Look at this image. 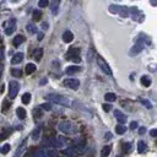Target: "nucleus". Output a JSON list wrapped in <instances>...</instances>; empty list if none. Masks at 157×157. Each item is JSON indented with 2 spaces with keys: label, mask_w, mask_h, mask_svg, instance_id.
<instances>
[{
  "label": "nucleus",
  "mask_w": 157,
  "mask_h": 157,
  "mask_svg": "<svg viewBox=\"0 0 157 157\" xmlns=\"http://www.w3.org/2000/svg\"><path fill=\"white\" fill-rule=\"evenodd\" d=\"M39 108L41 109H44V111H51L52 109V104L48 103V102L47 103H42V104L39 106Z\"/></svg>",
  "instance_id": "34"
},
{
  "label": "nucleus",
  "mask_w": 157,
  "mask_h": 157,
  "mask_svg": "<svg viewBox=\"0 0 157 157\" xmlns=\"http://www.w3.org/2000/svg\"><path fill=\"white\" fill-rule=\"evenodd\" d=\"M46 82H47V80H46V79H43V80H42V82H41V84H42V85H44Z\"/></svg>",
  "instance_id": "49"
},
{
  "label": "nucleus",
  "mask_w": 157,
  "mask_h": 157,
  "mask_svg": "<svg viewBox=\"0 0 157 157\" xmlns=\"http://www.w3.org/2000/svg\"><path fill=\"white\" fill-rule=\"evenodd\" d=\"M150 135H151L152 137H156V136H157V130H156V129H152V130L150 131Z\"/></svg>",
  "instance_id": "42"
},
{
  "label": "nucleus",
  "mask_w": 157,
  "mask_h": 157,
  "mask_svg": "<svg viewBox=\"0 0 157 157\" xmlns=\"http://www.w3.org/2000/svg\"><path fill=\"white\" fill-rule=\"evenodd\" d=\"M41 133H42V128H41V127H37L33 131H32V134H31L32 140H33V141H37V140L39 139V136H41Z\"/></svg>",
  "instance_id": "19"
},
{
  "label": "nucleus",
  "mask_w": 157,
  "mask_h": 157,
  "mask_svg": "<svg viewBox=\"0 0 157 157\" xmlns=\"http://www.w3.org/2000/svg\"><path fill=\"white\" fill-rule=\"evenodd\" d=\"M37 38H38V41H41V39L43 38V33H39V35L37 36Z\"/></svg>",
  "instance_id": "47"
},
{
  "label": "nucleus",
  "mask_w": 157,
  "mask_h": 157,
  "mask_svg": "<svg viewBox=\"0 0 157 157\" xmlns=\"http://www.w3.org/2000/svg\"><path fill=\"white\" fill-rule=\"evenodd\" d=\"M7 108H9V101H4V103H3V111L6 112Z\"/></svg>",
  "instance_id": "41"
},
{
  "label": "nucleus",
  "mask_w": 157,
  "mask_h": 157,
  "mask_svg": "<svg viewBox=\"0 0 157 157\" xmlns=\"http://www.w3.org/2000/svg\"><path fill=\"white\" fill-rule=\"evenodd\" d=\"M23 59V53L19 52V53H16L14 56H12V59H11V63L15 65V64H20Z\"/></svg>",
  "instance_id": "20"
},
{
  "label": "nucleus",
  "mask_w": 157,
  "mask_h": 157,
  "mask_svg": "<svg viewBox=\"0 0 157 157\" xmlns=\"http://www.w3.org/2000/svg\"><path fill=\"white\" fill-rule=\"evenodd\" d=\"M143 49H144V42L141 39H139L137 42L134 44V47L130 49V52H129V54L131 55V56H134V55H137L139 53H141L143 52Z\"/></svg>",
  "instance_id": "8"
},
{
  "label": "nucleus",
  "mask_w": 157,
  "mask_h": 157,
  "mask_svg": "<svg viewBox=\"0 0 157 157\" xmlns=\"http://www.w3.org/2000/svg\"><path fill=\"white\" fill-rule=\"evenodd\" d=\"M131 150V144L130 143H124L123 144V152H129Z\"/></svg>",
  "instance_id": "36"
},
{
  "label": "nucleus",
  "mask_w": 157,
  "mask_h": 157,
  "mask_svg": "<svg viewBox=\"0 0 157 157\" xmlns=\"http://www.w3.org/2000/svg\"><path fill=\"white\" fill-rule=\"evenodd\" d=\"M1 71H3V67L0 65V76H1Z\"/></svg>",
  "instance_id": "50"
},
{
  "label": "nucleus",
  "mask_w": 157,
  "mask_h": 157,
  "mask_svg": "<svg viewBox=\"0 0 157 157\" xmlns=\"http://www.w3.org/2000/svg\"><path fill=\"white\" fill-rule=\"evenodd\" d=\"M137 128V122H131L130 123V129L131 130H135Z\"/></svg>",
  "instance_id": "40"
},
{
  "label": "nucleus",
  "mask_w": 157,
  "mask_h": 157,
  "mask_svg": "<svg viewBox=\"0 0 157 157\" xmlns=\"http://www.w3.org/2000/svg\"><path fill=\"white\" fill-rule=\"evenodd\" d=\"M97 64H98V67L102 69V71H103L104 74H107V75H109V76L112 75V70H111V68H109V65L107 64V61L103 59V58L97 56Z\"/></svg>",
  "instance_id": "5"
},
{
  "label": "nucleus",
  "mask_w": 157,
  "mask_h": 157,
  "mask_svg": "<svg viewBox=\"0 0 157 157\" xmlns=\"http://www.w3.org/2000/svg\"><path fill=\"white\" fill-rule=\"evenodd\" d=\"M26 148H27V139H25L21 143V145L19 146V148L16 150V152H15V156H14V157H21V156L23 155V152L26 151Z\"/></svg>",
  "instance_id": "11"
},
{
  "label": "nucleus",
  "mask_w": 157,
  "mask_h": 157,
  "mask_svg": "<svg viewBox=\"0 0 157 157\" xmlns=\"http://www.w3.org/2000/svg\"><path fill=\"white\" fill-rule=\"evenodd\" d=\"M67 59L68 60H72L75 63H80V49L77 48H71L70 51L67 53Z\"/></svg>",
  "instance_id": "3"
},
{
  "label": "nucleus",
  "mask_w": 157,
  "mask_h": 157,
  "mask_svg": "<svg viewBox=\"0 0 157 157\" xmlns=\"http://www.w3.org/2000/svg\"><path fill=\"white\" fill-rule=\"evenodd\" d=\"M16 114H17V117L20 119L26 118V111H25V108H22V107H19V108L16 109Z\"/></svg>",
  "instance_id": "26"
},
{
  "label": "nucleus",
  "mask_w": 157,
  "mask_h": 157,
  "mask_svg": "<svg viewBox=\"0 0 157 157\" xmlns=\"http://www.w3.org/2000/svg\"><path fill=\"white\" fill-rule=\"evenodd\" d=\"M33 56H35V59L37 61H39L41 59H42V56H43V49L42 48H37L35 53H33Z\"/></svg>",
  "instance_id": "22"
},
{
  "label": "nucleus",
  "mask_w": 157,
  "mask_h": 157,
  "mask_svg": "<svg viewBox=\"0 0 157 157\" xmlns=\"http://www.w3.org/2000/svg\"><path fill=\"white\" fill-rule=\"evenodd\" d=\"M117 157H123V156H117Z\"/></svg>",
  "instance_id": "51"
},
{
  "label": "nucleus",
  "mask_w": 157,
  "mask_h": 157,
  "mask_svg": "<svg viewBox=\"0 0 157 157\" xmlns=\"http://www.w3.org/2000/svg\"><path fill=\"white\" fill-rule=\"evenodd\" d=\"M104 139H107V140H109V139H112V134H111V133H107V134L104 135Z\"/></svg>",
  "instance_id": "45"
},
{
  "label": "nucleus",
  "mask_w": 157,
  "mask_h": 157,
  "mask_svg": "<svg viewBox=\"0 0 157 157\" xmlns=\"http://www.w3.org/2000/svg\"><path fill=\"white\" fill-rule=\"evenodd\" d=\"M48 5H49L48 0H39V3H38V6L39 7H47Z\"/></svg>",
  "instance_id": "38"
},
{
  "label": "nucleus",
  "mask_w": 157,
  "mask_h": 157,
  "mask_svg": "<svg viewBox=\"0 0 157 157\" xmlns=\"http://www.w3.org/2000/svg\"><path fill=\"white\" fill-rule=\"evenodd\" d=\"M60 1H61V0H51V4H49V6H51V10H52L53 15H56L58 14Z\"/></svg>",
  "instance_id": "13"
},
{
  "label": "nucleus",
  "mask_w": 157,
  "mask_h": 157,
  "mask_svg": "<svg viewBox=\"0 0 157 157\" xmlns=\"http://www.w3.org/2000/svg\"><path fill=\"white\" fill-rule=\"evenodd\" d=\"M19 90H20V85H19L17 81H10L9 82V97L11 100L17 96Z\"/></svg>",
  "instance_id": "4"
},
{
  "label": "nucleus",
  "mask_w": 157,
  "mask_h": 157,
  "mask_svg": "<svg viewBox=\"0 0 157 157\" xmlns=\"http://www.w3.org/2000/svg\"><path fill=\"white\" fill-rule=\"evenodd\" d=\"M80 71H81V68L77 67V65H71V67H68L65 69V72H67L68 75H74V74L80 72Z\"/></svg>",
  "instance_id": "14"
},
{
  "label": "nucleus",
  "mask_w": 157,
  "mask_h": 157,
  "mask_svg": "<svg viewBox=\"0 0 157 157\" xmlns=\"http://www.w3.org/2000/svg\"><path fill=\"white\" fill-rule=\"evenodd\" d=\"M42 28H43V30H47V28H48V23L43 22V23H42Z\"/></svg>",
  "instance_id": "46"
},
{
  "label": "nucleus",
  "mask_w": 157,
  "mask_h": 157,
  "mask_svg": "<svg viewBox=\"0 0 157 157\" xmlns=\"http://www.w3.org/2000/svg\"><path fill=\"white\" fill-rule=\"evenodd\" d=\"M139 101H140V103H141V104H144L146 108H148V109L152 108V104H151V102L148 101V100H145V98H140Z\"/></svg>",
  "instance_id": "30"
},
{
  "label": "nucleus",
  "mask_w": 157,
  "mask_h": 157,
  "mask_svg": "<svg viewBox=\"0 0 157 157\" xmlns=\"http://www.w3.org/2000/svg\"><path fill=\"white\" fill-rule=\"evenodd\" d=\"M41 16H42V14H41L39 10H35V11H33V20H35V21H39Z\"/></svg>",
  "instance_id": "37"
},
{
  "label": "nucleus",
  "mask_w": 157,
  "mask_h": 157,
  "mask_svg": "<svg viewBox=\"0 0 157 157\" xmlns=\"http://www.w3.org/2000/svg\"><path fill=\"white\" fill-rule=\"evenodd\" d=\"M114 117L117 118V120H118L119 124L127 123V115L124 114L122 111H119V109H115V111H114Z\"/></svg>",
  "instance_id": "12"
},
{
  "label": "nucleus",
  "mask_w": 157,
  "mask_h": 157,
  "mask_svg": "<svg viewBox=\"0 0 157 157\" xmlns=\"http://www.w3.org/2000/svg\"><path fill=\"white\" fill-rule=\"evenodd\" d=\"M145 133H146V128L143 127V128H140V129H139V134H140V135H144Z\"/></svg>",
  "instance_id": "43"
},
{
  "label": "nucleus",
  "mask_w": 157,
  "mask_h": 157,
  "mask_svg": "<svg viewBox=\"0 0 157 157\" xmlns=\"http://www.w3.org/2000/svg\"><path fill=\"white\" fill-rule=\"evenodd\" d=\"M46 153L48 157H58V152L55 150H53V148H48V150H46Z\"/></svg>",
  "instance_id": "32"
},
{
  "label": "nucleus",
  "mask_w": 157,
  "mask_h": 157,
  "mask_svg": "<svg viewBox=\"0 0 157 157\" xmlns=\"http://www.w3.org/2000/svg\"><path fill=\"white\" fill-rule=\"evenodd\" d=\"M47 100L52 101L56 104H60V106H65V107H69L70 106V100L68 97H65L63 95H58V93H49L46 96Z\"/></svg>",
  "instance_id": "1"
},
{
  "label": "nucleus",
  "mask_w": 157,
  "mask_h": 157,
  "mask_svg": "<svg viewBox=\"0 0 157 157\" xmlns=\"http://www.w3.org/2000/svg\"><path fill=\"white\" fill-rule=\"evenodd\" d=\"M31 102V93L30 92H26L22 95V103L23 104H28Z\"/></svg>",
  "instance_id": "28"
},
{
  "label": "nucleus",
  "mask_w": 157,
  "mask_h": 157,
  "mask_svg": "<svg viewBox=\"0 0 157 157\" xmlns=\"http://www.w3.org/2000/svg\"><path fill=\"white\" fill-rule=\"evenodd\" d=\"M10 147H11V146H10L9 144H5V145H4L1 148H0V152H1V153H4V155H6L7 152L10 151Z\"/></svg>",
  "instance_id": "33"
},
{
  "label": "nucleus",
  "mask_w": 157,
  "mask_h": 157,
  "mask_svg": "<svg viewBox=\"0 0 157 157\" xmlns=\"http://www.w3.org/2000/svg\"><path fill=\"white\" fill-rule=\"evenodd\" d=\"M26 30H27V32H30L31 35L36 33V31H37V30H36V26H35L33 23H28L27 26H26Z\"/></svg>",
  "instance_id": "31"
},
{
  "label": "nucleus",
  "mask_w": 157,
  "mask_h": 157,
  "mask_svg": "<svg viewBox=\"0 0 157 157\" xmlns=\"http://www.w3.org/2000/svg\"><path fill=\"white\" fill-rule=\"evenodd\" d=\"M102 107H103V109H104V112H109V111L112 109V106H111L109 103H104V104H103Z\"/></svg>",
  "instance_id": "39"
},
{
  "label": "nucleus",
  "mask_w": 157,
  "mask_h": 157,
  "mask_svg": "<svg viewBox=\"0 0 157 157\" xmlns=\"http://www.w3.org/2000/svg\"><path fill=\"white\" fill-rule=\"evenodd\" d=\"M15 28H16V22H15V20H11V21L9 22V26H7L6 30H5V33H6L7 36L12 35L14 32H15Z\"/></svg>",
  "instance_id": "15"
},
{
  "label": "nucleus",
  "mask_w": 157,
  "mask_h": 157,
  "mask_svg": "<svg viewBox=\"0 0 157 157\" xmlns=\"http://www.w3.org/2000/svg\"><path fill=\"white\" fill-rule=\"evenodd\" d=\"M156 1H157V0H151V5H152V6H156V5H157Z\"/></svg>",
  "instance_id": "48"
},
{
  "label": "nucleus",
  "mask_w": 157,
  "mask_h": 157,
  "mask_svg": "<svg viewBox=\"0 0 157 157\" xmlns=\"http://www.w3.org/2000/svg\"><path fill=\"white\" fill-rule=\"evenodd\" d=\"M129 15H131L133 20H135L137 22L144 21V15L141 14V11H140L137 7H131V9H129Z\"/></svg>",
  "instance_id": "6"
},
{
  "label": "nucleus",
  "mask_w": 157,
  "mask_h": 157,
  "mask_svg": "<svg viewBox=\"0 0 157 157\" xmlns=\"http://www.w3.org/2000/svg\"><path fill=\"white\" fill-rule=\"evenodd\" d=\"M109 11L112 14H119L122 17H128L129 16V9L127 6H118V5H111Z\"/></svg>",
  "instance_id": "2"
},
{
  "label": "nucleus",
  "mask_w": 157,
  "mask_h": 157,
  "mask_svg": "<svg viewBox=\"0 0 157 157\" xmlns=\"http://www.w3.org/2000/svg\"><path fill=\"white\" fill-rule=\"evenodd\" d=\"M25 42V37L22 35H17L14 39H12V44L14 47H20L22 43Z\"/></svg>",
  "instance_id": "18"
},
{
  "label": "nucleus",
  "mask_w": 157,
  "mask_h": 157,
  "mask_svg": "<svg viewBox=\"0 0 157 157\" xmlns=\"http://www.w3.org/2000/svg\"><path fill=\"white\" fill-rule=\"evenodd\" d=\"M11 74H12V76H15V77H21L22 71L20 69H12L11 70Z\"/></svg>",
  "instance_id": "35"
},
{
  "label": "nucleus",
  "mask_w": 157,
  "mask_h": 157,
  "mask_svg": "<svg viewBox=\"0 0 157 157\" xmlns=\"http://www.w3.org/2000/svg\"><path fill=\"white\" fill-rule=\"evenodd\" d=\"M104 100L107 102H114L115 100H117V95L113 93V92H108V93L104 95Z\"/></svg>",
  "instance_id": "23"
},
{
  "label": "nucleus",
  "mask_w": 157,
  "mask_h": 157,
  "mask_svg": "<svg viewBox=\"0 0 157 157\" xmlns=\"http://www.w3.org/2000/svg\"><path fill=\"white\" fill-rule=\"evenodd\" d=\"M58 128H59V130L61 131V133H64V134H69V133H71V128H72V125H71V123H70V122L64 120V122H60L59 124H58Z\"/></svg>",
  "instance_id": "10"
},
{
  "label": "nucleus",
  "mask_w": 157,
  "mask_h": 157,
  "mask_svg": "<svg viewBox=\"0 0 157 157\" xmlns=\"http://www.w3.org/2000/svg\"><path fill=\"white\" fill-rule=\"evenodd\" d=\"M64 86L65 87H69L71 90H77L79 86H80V81L77 79H72V77L65 79L64 80Z\"/></svg>",
  "instance_id": "7"
},
{
  "label": "nucleus",
  "mask_w": 157,
  "mask_h": 157,
  "mask_svg": "<svg viewBox=\"0 0 157 157\" xmlns=\"http://www.w3.org/2000/svg\"><path fill=\"white\" fill-rule=\"evenodd\" d=\"M140 81H141V84H143V86H145V87H148V86H151V79L148 77V76H146V75H144L141 79H140Z\"/></svg>",
  "instance_id": "25"
},
{
  "label": "nucleus",
  "mask_w": 157,
  "mask_h": 157,
  "mask_svg": "<svg viewBox=\"0 0 157 157\" xmlns=\"http://www.w3.org/2000/svg\"><path fill=\"white\" fill-rule=\"evenodd\" d=\"M25 69H26V74H27V75H30V74H33V72L36 71L37 67H36V65H35L33 63H28Z\"/></svg>",
  "instance_id": "21"
},
{
  "label": "nucleus",
  "mask_w": 157,
  "mask_h": 157,
  "mask_svg": "<svg viewBox=\"0 0 157 157\" xmlns=\"http://www.w3.org/2000/svg\"><path fill=\"white\" fill-rule=\"evenodd\" d=\"M52 145L54 147H58V148H65L67 145H68V141H67V139H65L64 136H58L52 141Z\"/></svg>",
  "instance_id": "9"
},
{
  "label": "nucleus",
  "mask_w": 157,
  "mask_h": 157,
  "mask_svg": "<svg viewBox=\"0 0 157 157\" xmlns=\"http://www.w3.org/2000/svg\"><path fill=\"white\" fill-rule=\"evenodd\" d=\"M0 41H1V36H0Z\"/></svg>",
  "instance_id": "52"
},
{
  "label": "nucleus",
  "mask_w": 157,
  "mask_h": 157,
  "mask_svg": "<svg viewBox=\"0 0 157 157\" xmlns=\"http://www.w3.org/2000/svg\"><path fill=\"white\" fill-rule=\"evenodd\" d=\"M146 147H147V145H146L144 141H139V143H137V151H139L140 153H143V152L146 150Z\"/></svg>",
  "instance_id": "29"
},
{
  "label": "nucleus",
  "mask_w": 157,
  "mask_h": 157,
  "mask_svg": "<svg viewBox=\"0 0 157 157\" xmlns=\"http://www.w3.org/2000/svg\"><path fill=\"white\" fill-rule=\"evenodd\" d=\"M72 39H74L72 32H70V31H65L64 33H63V41H64L65 43H70V42H72Z\"/></svg>",
  "instance_id": "17"
},
{
  "label": "nucleus",
  "mask_w": 157,
  "mask_h": 157,
  "mask_svg": "<svg viewBox=\"0 0 157 157\" xmlns=\"http://www.w3.org/2000/svg\"><path fill=\"white\" fill-rule=\"evenodd\" d=\"M32 157H48L47 153H46V150L44 148H36V150H33V152H32Z\"/></svg>",
  "instance_id": "16"
},
{
  "label": "nucleus",
  "mask_w": 157,
  "mask_h": 157,
  "mask_svg": "<svg viewBox=\"0 0 157 157\" xmlns=\"http://www.w3.org/2000/svg\"><path fill=\"white\" fill-rule=\"evenodd\" d=\"M111 150H112V147L109 145H106L101 151V157H108L109 153H111Z\"/></svg>",
  "instance_id": "24"
},
{
  "label": "nucleus",
  "mask_w": 157,
  "mask_h": 157,
  "mask_svg": "<svg viewBox=\"0 0 157 157\" xmlns=\"http://www.w3.org/2000/svg\"><path fill=\"white\" fill-rule=\"evenodd\" d=\"M125 130H127V128L123 125V124H118L117 127H115V133H117L118 135H123L124 133H125Z\"/></svg>",
  "instance_id": "27"
},
{
  "label": "nucleus",
  "mask_w": 157,
  "mask_h": 157,
  "mask_svg": "<svg viewBox=\"0 0 157 157\" xmlns=\"http://www.w3.org/2000/svg\"><path fill=\"white\" fill-rule=\"evenodd\" d=\"M6 136H7V133H6V131H5V133H0V140H4Z\"/></svg>",
  "instance_id": "44"
}]
</instances>
